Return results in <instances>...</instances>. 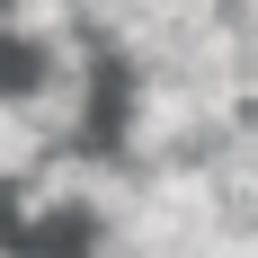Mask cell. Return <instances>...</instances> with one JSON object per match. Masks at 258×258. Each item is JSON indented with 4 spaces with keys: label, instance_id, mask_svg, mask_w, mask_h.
<instances>
[{
    "label": "cell",
    "instance_id": "obj_7",
    "mask_svg": "<svg viewBox=\"0 0 258 258\" xmlns=\"http://www.w3.org/2000/svg\"><path fill=\"white\" fill-rule=\"evenodd\" d=\"M0 249H9V240H0Z\"/></svg>",
    "mask_w": 258,
    "mask_h": 258
},
{
    "label": "cell",
    "instance_id": "obj_6",
    "mask_svg": "<svg viewBox=\"0 0 258 258\" xmlns=\"http://www.w3.org/2000/svg\"><path fill=\"white\" fill-rule=\"evenodd\" d=\"M0 258H18V249H0Z\"/></svg>",
    "mask_w": 258,
    "mask_h": 258
},
{
    "label": "cell",
    "instance_id": "obj_2",
    "mask_svg": "<svg viewBox=\"0 0 258 258\" xmlns=\"http://www.w3.org/2000/svg\"><path fill=\"white\" fill-rule=\"evenodd\" d=\"M27 116H36V125H45V143L53 152H62V143H80V134H89V116H98V89H89V72H36L27 80Z\"/></svg>",
    "mask_w": 258,
    "mask_h": 258
},
{
    "label": "cell",
    "instance_id": "obj_5",
    "mask_svg": "<svg viewBox=\"0 0 258 258\" xmlns=\"http://www.w3.org/2000/svg\"><path fill=\"white\" fill-rule=\"evenodd\" d=\"M80 258H205V249H125V240H89Z\"/></svg>",
    "mask_w": 258,
    "mask_h": 258
},
{
    "label": "cell",
    "instance_id": "obj_1",
    "mask_svg": "<svg viewBox=\"0 0 258 258\" xmlns=\"http://www.w3.org/2000/svg\"><path fill=\"white\" fill-rule=\"evenodd\" d=\"M89 178H98V152H89V143H62V152H45L18 187H9V214H18L27 232H62V223L89 214Z\"/></svg>",
    "mask_w": 258,
    "mask_h": 258
},
{
    "label": "cell",
    "instance_id": "obj_4",
    "mask_svg": "<svg viewBox=\"0 0 258 258\" xmlns=\"http://www.w3.org/2000/svg\"><path fill=\"white\" fill-rule=\"evenodd\" d=\"M214 169L232 178V205H240V223H258V107L240 116L223 143H214Z\"/></svg>",
    "mask_w": 258,
    "mask_h": 258
},
{
    "label": "cell",
    "instance_id": "obj_3",
    "mask_svg": "<svg viewBox=\"0 0 258 258\" xmlns=\"http://www.w3.org/2000/svg\"><path fill=\"white\" fill-rule=\"evenodd\" d=\"M9 36L27 53H53L72 36H89V18H80V0H9Z\"/></svg>",
    "mask_w": 258,
    "mask_h": 258
}]
</instances>
